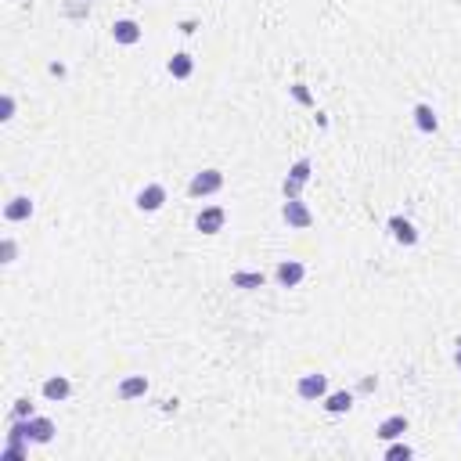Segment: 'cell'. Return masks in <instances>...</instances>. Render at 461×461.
Returning a JSON list of instances; mask_svg holds the SVG:
<instances>
[{
    "label": "cell",
    "instance_id": "obj_12",
    "mask_svg": "<svg viewBox=\"0 0 461 461\" xmlns=\"http://www.w3.org/2000/svg\"><path fill=\"white\" fill-rule=\"evenodd\" d=\"M148 393V378L145 375H130L119 382V400H137V396Z\"/></svg>",
    "mask_w": 461,
    "mask_h": 461
},
{
    "label": "cell",
    "instance_id": "obj_16",
    "mask_svg": "<svg viewBox=\"0 0 461 461\" xmlns=\"http://www.w3.org/2000/svg\"><path fill=\"white\" fill-rule=\"evenodd\" d=\"M415 123H418V130H422V134H436V126H440L436 112H433L429 105H418V108H415Z\"/></svg>",
    "mask_w": 461,
    "mask_h": 461
},
{
    "label": "cell",
    "instance_id": "obj_13",
    "mask_svg": "<svg viewBox=\"0 0 461 461\" xmlns=\"http://www.w3.org/2000/svg\"><path fill=\"white\" fill-rule=\"evenodd\" d=\"M4 216L11 220V224H22V220H29V216H33V202H29V198H11L8 205H4Z\"/></svg>",
    "mask_w": 461,
    "mask_h": 461
},
{
    "label": "cell",
    "instance_id": "obj_24",
    "mask_svg": "<svg viewBox=\"0 0 461 461\" xmlns=\"http://www.w3.org/2000/svg\"><path fill=\"white\" fill-rule=\"evenodd\" d=\"M454 360H458V368H461V339H458V357Z\"/></svg>",
    "mask_w": 461,
    "mask_h": 461
},
{
    "label": "cell",
    "instance_id": "obj_14",
    "mask_svg": "<svg viewBox=\"0 0 461 461\" xmlns=\"http://www.w3.org/2000/svg\"><path fill=\"white\" fill-rule=\"evenodd\" d=\"M349 407H354V393H349V389H339V393L325 396V411H328V415H346Z\"/></svg>",
    "mask_w": 461,
    "mask_h": 461
},
{
    "label": "cell",
    "instance_id": "obj_19",
    "mask_svg": "<svg viewBox=\"0 0 461 461\" xmlns=\"http://www.w3.org/2000/svg\"><path fill=\"white\" fill-rule=\"evenodd\" d=\"M289 90H292V98H296L299 105H307V108L314 105V98H310V90H307V83H292Z\"/></svg>",
    "mask_w": 461,
    "mask_h": 461
},
{
    "label": "cell",
    "instance_id": "obj_5",
    "mask_svg": "<svg viewBox=\"0 0 461 461\" xmlns=\"http://www.w3.org/2000/svg\"><path fill=\"white\" fill-rule=\"evenodd\" d=\"M224 220H227V213L220 209V205H209V209H202L195 216V227L202 234H216V231H224Z\"/></svg>",
    "mask_w": 461,
    "mask_h": 461
},
{
    "label": "cell",
    "instance_id": "obj_7",
    "mask_svg": "<svg viewBox=\"0 0 461 461\" xmlns=\"http://www.w3.org/2000/svg\"><path fill=\"white\" fill-rule=\"evenodd\" d=\"M389 231H393V238L400 245H415L418 242V231H415V224H411L407 216H389Z\"/></svg>",
    "mask_w": 461,
    "mask_h": 461
},
{
    "label": "cell",
    "instance_id": "obj_18",
    "mask_svg": "<svg viewBox=\"0 0 461 461\" xmlns=\"http://www.w3.org/2000/svg\"><path fill=\"white\" fill-rule=\"evenodd\" d=\"M33 415H37V411H33V404H29L25 396H22V400H14V407H11V418H33Z\"/></svg>",
    "mask_w": 461,
    "mask_h": 461
},
{
    "label": "cell",
    "instance_id": "obj_6",
    "mask_svg": "<svg viewBox=\"0 0 461 461\" xmlns=\"http://www.w3.org/2000/svg\"><path fill=\"white\" fill-rule=\"evenodd\" d=\"M274 278H278L281 289H296V285L307 278V267L299 263V260H285V263L278 267V274H274Z\"/></svg>",
    "mask_w": 461,
    "mask_h": 461
},
{
    "label": "cell",
    "instance_id": "obj_4",
    "mask_svg": "<svg viewBox=\"0 0 461 461\" xmlns=\"http://www.w3.org/2000/svg\"><path fill=\"white\" fill-rule=\"evenodd\" d=\"M163 202H166V187L163 184H148V187H141V192H137V209L141 213H158V209H163Z\"/></svg>",
    "mask_w": 461,
    "mask_h": 461
},
{
    "label": "cell",
    "instance_id": "obj_3",
    "mask_svg": "<svg viewBox=\"0 0 461 461\" xmlns=\"http://www.w3.org/2000/svg\"><path fill=\"white\" fill-rule=\"evenodd\" d=\"M281 216H285V224H289V227H299V231L314 224L310 209H307V205L299 202V198H289V202H285V205H281Z\"/></svg>",
    "mask_w": 461,
    "mask_h": 461
},
{
    "label": "cell",
    "instance_id": "obj_11",
    "mask_svg": "<svg viewBox=\"0 0 461 461\" xmlns=\"http://www.w3.org/2000/svg\"><path fill=\"white\" fill-rule=\"evenodd\" d=\"M375 433H378V440H386V443H389V440H400V436L407 433V418H404V415H389L382 425L375 429Z\"/></svg>",
    "mask_w": 461,
    "mask_h": 461
},
{
    "label": "cell",
    "instance_id": "obj_21",
    "mask_svg": "<svg viewBox=\"0 0 461 461\" xmlns=\"http://www.w3.org/2000/svg\"><path fill=\"white\" fill-rule=\"evenodd\" d=\"M11 116H14V98L4 94V101H0V119H11Z\"/></svg>",
    "mask_w": 461,
    "mask_h": 461
},
{
    "label": "cell",
    "instance_id": "obj_17",
    "mask_svg": "<svg viewBox=\"0 0 461 461\" xmlns=\"http://www.w3.org/2000/svg\"><path fill=\"white\" fill-rule=\"evenodd\" d=\"M289 177L299 181V184H307V181H310V158H299V163L289 170Z\"/></svg>",
    "mask_w": 461,
    "mask_h": 461
},
{
    "label": "cell",
    "instance_id": "obj_15",
    "mask_svg": "<svg viewBox=\"0 0 461 461\" xmlns=\"http://www.w3.org/2000/svg\"><path fill=\"white\" fill-rule=\"evenodd\" d=\"M166 69H170L173 79H187V76H192V69H195V61H192V54H173Z\"/></svg>",
    "mask_w": 461,
    "mask_h": 461
},
{
    "label": "cell",
    "instance_id": "obj_22",
    "mask_svg": "<svg viewBox=\"0 0 461 461\" xmlns=\"http://www.w3.org/2000/svg\"><path fill=\"white\" fill-rule=\"evenodd\" d=\"M14 252H19V245H14L11 238H4V263H11V260H14Z\"/></svg>",
    "mask_w": 461,
    "mask_h": 461
},
{
    "label": "cell",
    "instance_id": "obj_20",
    "mask_svg": "<svg viewBox=\"0 0 461 461\" xmlns=\"http://www.w3.org/2000/svg\"><path fill=\"white\" fill-rule=\"evenodd\" d=\"M386 458H389V461H400V458H411V447H407V443H393V447L386 451Z\"/></svg>",
    "mask_w": 461,
    "mask_h": 461
},
{
    "label": "cell",
    "instance_id": "obj_23",
    "mask_svg": "<svg viewBox=\"0 0 461 461\" xmlns=\"http://www.w3.org/2000/svg\"><path fill=\"white\" fill-rule=\"evenodd\" d=\"M195 29H198V22H195V19H187V22H181V33H187V37H192V33H195Z\"/></svg>",
    "mask_w": 461,
    "mask_h": 461
},
{
    "label": "cell",
    "instance_id": "obj_9",
    "mask_svg": "<svg viewBox=\"0 0 461 461\" xmlns=\"http://www.w3.org/2000/svg\"><path fill=\"white\" fill-rule=\"evenodd\" d=\"M112 37H116V43H137L141 40V25L134 22V19H119V22H112Z\"/></svg>",
    "mask_w": 461,
    "mask_h": 461
},
{
    "label": "cell",
    "instance_id": "obj_8",
    "mask_svg": "<svg viewBox=\"0 0 461 461\" xmlns=\"http://www.w3.org/2000/svg\"><path fill=\"white\" fill-rule=\"evenodd\" d=\"M69 393H72V382H69L65 375H51V378H47V382H43V396H47V400H51V404L65 400Z\"/></svg>",
    "mask_w": 461,
    "mask_h": 461
},
{
    "label": "cell",
    "instance_id": "obj_10",
    "mask_svg": "<svg viewBox=\"0 0 461 461\" xmlns=\"http://www.w3.org/2000/svg\"><path fill=\"white\" fill-rule=\"evenodd\" d=\"M231 285H234V289L252 292V289H263V285H267V274H263V270H238V274H231Z\"/></svg>",
    "mask_w": 461,
    "mask_h": 461
},
{
    "label": "cell",
    "instance_id": "obj_2",
    "mask_svg": "<svg viewBox=\"0 0 461 461\" xmlns=\"http://www.w3.org/2000/svg\"><path fill=\"white\" fill-rule=\"evenodd\" d=\"M296 393L303 396V400H321V396L328 393V378L317 375V371H310V375H303V378L296 382Z\"/></svg>",
    "mask_w": 461,
    "mask_h": 461
},
{
    "label": "cell",
    "instance_id": "obj_1",
    "mask_svg": "<svg viewBox=\"0 0 461 461\" xmlns=\"http://www.w3.org/2000/svg\"><path fill=\"white\" fill-rule=\"evenodd\" d=\"M220 187H224V173L220 170H202V173H195V181L187 184V192H192V198H205V195H216Z\"/></svg>",
    "mask_w": 461,
    "mask_h": 461
}]
</instances>
